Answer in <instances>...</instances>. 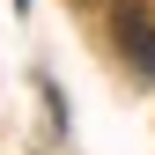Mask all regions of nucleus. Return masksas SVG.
Wrapping results in <instances>:
<instances>
[{
	"label": "nucleus",
	"instance_id": "nucleus-1",
	"mask_svg": "<svg viewBox=\"0 0 155 155\" xmlns=\"http://www.w3.org/2000/svg\"><path fill=\"white\" fill-rule=\"evenodd\" d=\"M118 52L133 59L140 81H155V15H148V8H126V15H118Z\"/></svg>",
	"mask_w": 155,
	"mask_h": 155
}]
</instances>
